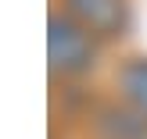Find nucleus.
<instances>
[{"label":"nucleus","instance_id":"f257e3e1","mask_svg":"<svg viewBox=\"0 0 147 139\" xmlns=\"http://www.w3.org/2000/svg\"><path fill=\"white\" fill-rule=\"evenodd\" d=\"M47 54H50V68L61 71V75L86 71L90 61H93V47H90L86 29L68 21V18H50V25H47Z\"/></svg>","mask_w":147,"mask_h":139},{"label":"nucleus","instance_id":"f03ea898","mask_svg":"<svg viewBox=\"0 0 147 139\" xmlns=\"http://www.w3.org/2000/svg\"><path fill=\"white\" fill-rule=\"evenodd\" d=\"M68 11L79 18L83 29H93L100 36H111L126 25V4L122 0H68Z\"/></svg>","mask_w":147,"mask_h":139},{"label":"nucleus","instance_id":"7ed1b4c3","mask_svg":"<svg viewBox=\"0 0 147 139\" xmlns=\"http://www.w3.org/2000/svg\"><path fill=\"white\" fill-rule=\"evenodd\" d=\"M119 86L126 93V100L136 107V114L147 118V57H136L119 71Z\"/></svg>","mask_w":147,"mask_h":139},{"label":"nucleus","instance_id":"20e7f679","mask_svg":"<svg viewBox=\"0 0 147 139\" xmlns=\"http://www.w3.org/2000/svg\"><path fill=\"white\" fill-rule=\"evenodd\" d=\"M100 132H104V139H147V118L129 111H104Z\"/></svg>","mask_w":147,"mask_h":139}]
</instances>
